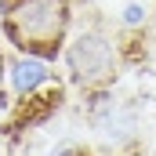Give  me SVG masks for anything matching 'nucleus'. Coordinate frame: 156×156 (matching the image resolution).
I'll return each instance as SVG.
<instances>
[{
	"label": "nucleus",
	"mask_w": 156,
	"mask_h": 156,
	"mask_svg": "<svg viewBox=\"0 0 156 156\" xmlns=\"http://www.w3.org/2000/svg\"><path fill=\"white\" fill-rule=\"evenodd\" d=\"M73 33V0H11L0 15V40L11 51L62 62L66 40Z\"/></svg>",
	"instance_id": "f257e3e1"
},
{
	"label": "nucleus",
	"mask_w": 156,
	"mask_h": 156,
	"mask_svg": "<svg viewBox=\"0 0 156 156\" xmlns=\"http://www.w3.org/2000/svg\"><path fill=\"white\" fill-rule=\"evenodd\" d=\"M62 66H66V80L80 91L113 87V80L120 76V66H123V44L102 22H87L69 33Z\"/></svg>",
	"instance_id": "f03ea898"
},
{
	"label": "nucleus",
	"mask_w": 156,
	"mask_h": 156,
	"mask_svg": "<svg viewBox=\"0 0 156 156\" xmlns=\"http://www.w3.org/2000/svg\"><path fill=\"white\" fill-rule=\"evenodd\" d=\"M51 83H58L51 62L7 47V80H4V87H7L15 98H33V94H40V91L51 87Z\"/></svg>",
	"instance_id": "7ed1b4c3"
},
{
	"label": "nucleus",
	"mask_w": 156,
	"mask_h": 156,
	"mask_svg": "<svg viewBox=\"0 0 156 156\" xmlns=\"http://www.w3.org/2000/svg\"><path fill=\"white\" fill-rule=\"evenodd\" d=\"M120 29H131V33H142L145 26H149V4H142V0H127L123 7H120Z\"/></svg>",
	"instance_id": "20e7f679"
},
{
	"label": "nucleus",
	"mask_w": 156,
	"mask_h": 156,
	"mask_svg": "<svg viewBox=\"0 0 156 156\" xmlns=\"http://www.w3.org/2000/svg\"><path fill=\"white\" fill-rule=\"evenodd\" d=\"M0 156H4V145H0Z\"/></svg>",
	"instance_id": "39448f33"
}]
</instances>
